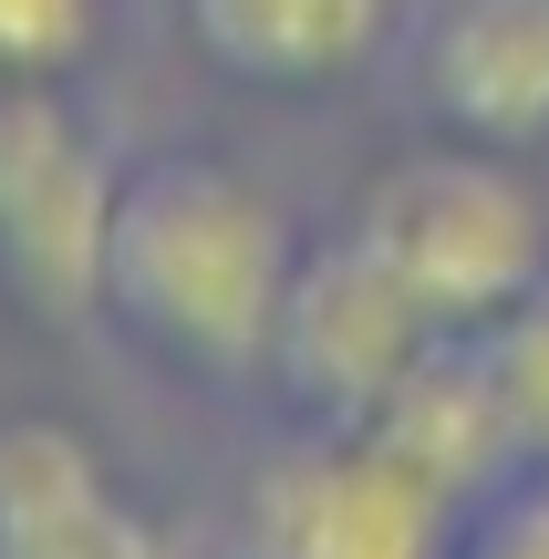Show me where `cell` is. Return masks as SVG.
Returning <instances> with one entry per match:
<instances>
[{
	"label": "cell",
	"mask_w": 549,
	"mask_h": 559,
	"mask_svg": "<svg viewBox=\"0 0 549 559\" xmlns=\"http://www.w3.org/2000/svg\"><path fill=\"white\" fill-rule=\"evenodd\" d=\"M290 260L301 249H290L281 207L260 187L207 156H177V166L124 177L104 311H124L145 342L207 362V373H249V362H270Z\"/></svg>",
	"instance_id": "6da1fadb"
},
{
	"label": "cell",
	"mask_w": 549,
	"mask_h": 559,
	"mask_svg": "<svg viewBox=\"0 0 549 559\" xmlns=\"http://www.w3.org/2000/svg\"><path fill=\"white\" fill-rule=\"evenodd\" d=\"M353 239L415 290L435 332H488L549 270V218L529 177L509 166V145H477V135L394 156L353 207Z\"/></svg>",
	"instance_id": "7a4b0ae2"
},
{
	"label": "cell",
	"mask_w": 549,
	"mask_h": 559,
	"mask_svg": "<svg viewBox=\"0 0 549 559\" xmlns=\"http://www.w3.org/2000/svg\"><path fill=\"white\" fill-rule=\"evenodd\" d=\"M124 177L52 83H0V280L41 321H94L115 270Z\"/></svg>",
	"instance_id": "3957f363"
},
{
	"label": "cell",
	"mask_w": 549,
	"mask_h": 559,
	"mask_svg": "<svg viewBox=\"0 0 549 559\" xmlns=\"http://www.w3.org/2000/svg\"><path fill=\"white\" fill-rule=\"evenodd\" d=\"M426 342H435V321L415 311V290L343 228V239H322V249L290 260V300H281V332H270V373H281L311 415L363 425Z\"/></svg>",
	"instance_id": "277c9868"
},
{
	"label": "cell",
	"mask_w": 549,
	"mask_h": 559,
	"mask_svg": "<svg viewBox=\"0 0 549 559\" xmlns=\"http://www.w3.org/2000/svg\"><path fill=\"white\" fill-rule=\"evenodd\" d=\"M446 519L405 456L343 425L249 487V559H446Z\"/></svg>",
	"instance_id": "5b68a950"
},
{
	"label": "cell",
	"mask_w": 549,
	"mask_h": 559,
	"mask_svg": "<svg viewBox=\"0 0 549 559\" xmlns=\"http://www.w3.org/2000/svg\"><path fill=\"white\" fill-rule=\"evenodd\" d=\"M363 436L384 445V456H405L446 508H477L509 466H529V445H518L509 404H498V373H488V353H477V332H435L426 353L394 373V394L363 415Z\"/></svg>",
	"instance_id": "8992f818"
},
{
	"label": "cell",
	"mask_w": 549,
	"mask_h": 559,
	"mask_svg": "<svg viewBox=\"0 0 549 559\" xmlns=\"http://www.w3.org/2000/svg\"><path fill=\"white\" fill-rule=\"evenodd\" d=\"M0 559H166V539L73 425L21 415L0 425Z\"/></svg>",
	"instance_id": "52a82bcc"
},
{
	"label": "cell",
	"mask_w": 549,
	"mask_h": 559,
	"mask_svg": "<svg viewBox=\"0 0 549 559\" xmlns=\"http://www.w3.org/2000/svg\"><path fill=\"white\" fill-rule=\"evenodd\" d=\"M426 94L477 145H539L549 135V0H456L435 21Z\"/></svg>",
	"instance_id": "ba28073f"
},
{
	"label": "cell",
	"mask_w": 549,
	"mask_h": 559,
	"mask_svg": "<svg viewBox=\"0 0 549 559\" xmlns=\"http://www.w3.org/2000/svg\"><path fill=\"white\" fill-rule=\"evenodd\" d=\"M187 32L218 73L260 94H322L373 62V41L394 32V0H187Z\"/></svg>",
	"instance_id": "9c48e42d"
},
{
	"label": "cell",
	"mask_w": 549,
	"mask_h": 559,
	"mask_svg": "<svg viewBox=\"0 0 549 559\" xmlns=\"http://www.w3.org/2000/svg\"><path fill=\"white\" fill-rule=\"evenodd\" d=\"M477 353H488V373H498V404H509L529 466H549V270L477 332Z\"/></svg>",
	"instance_id": "30bf717a"
},
{
	"label": "cell",
	"mask_w": 549,
	"mask_h": 559,
	"mask_svg": "<svg viewBox=\"0 0 549 559\" xmlns=\"http://www.w3.org/2000/svg\"><path fill=\"white\" fill-rule=\"evenodd\" d=\"M104 0H0V83H52L83 62Z\"/></svg>",
	"instance_id": "8fae6325"
},
{
	"label": "cell",
	"mask_w": 549,
	"mask_h": 559,
	"mask_svg": "<svg viewBox=\"0 0 549 559\" xmlns=\"http://www.w3.org/2000/svg\"><path fill=\"white\" fill-rule=\"evenodd\" d=\"M467 559H549V487L488 508V519H477V539H467Z\"/></svg>",
	"instance_id": "7c38bea8"
}]
</instances>
